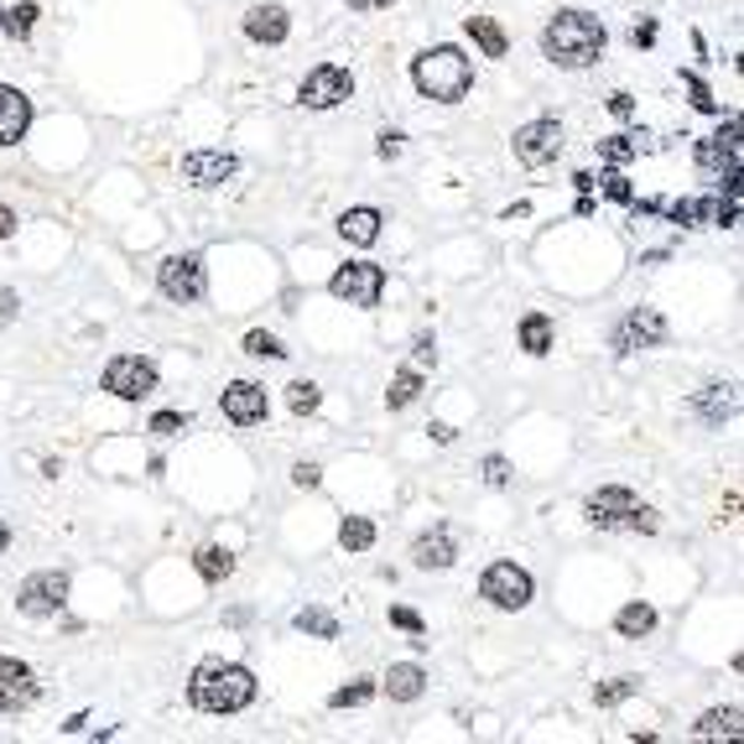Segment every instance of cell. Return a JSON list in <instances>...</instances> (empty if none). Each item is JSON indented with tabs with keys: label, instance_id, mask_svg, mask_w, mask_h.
<instances>
[{
	"label": "cell",
	"instance_id": "cell-1",
	"mask_svg": "<svg viewBox=\"0 0 744 744\" xmlns=\"http://www.w3.org/2000/svg\"><path fill=\"white\" fill-rule=\"evenodd\" d=\"M604 47H609V26L593 11H578V5H563L542 26V58L552 68H568V74L593 68V63L604 58Z\"/></svg>",
	"mask_w": 744,
	"mask_h": 744
},
{
	"label": "cell",
	"instance_id": "cell-2",
	"mask_svg": "<svg viewBox=\"0 0 744 744\" xmlns=\"http://www.w3.org/2000/svg\"><path fill=\"white\" fill-rule=\"evenodd\" d=\"M188 703L198 713H214V719H230V713H245L255 703V671L245 662H198L193 682H188Z\"/></svg>",
	"mask_w": 744,
	"mask_h": 744
},
{
	"label": "cell",
	"instance_id": "cell-3",
	"mask_svg": "<svg viewBox=\"0 0 744 744\" xmlns=\"http://www.w3.org/2000/svg\"><path fill=\"white\" fill-rule=\"evenodd\" d=\"M412 84L417 95L432 99V104H458L474 89V58L458 42H437V47L412 58Z\"/></svg>",
	"mask_w": 744,
	"mask_h": 744
},
{
	"label": "cell",
	"instance_id": "cell-4",
	"mask_svg": "<svg viewBox=\"0 0 744 744\" xmlns=\"http://www.w3.org/2000/svg\"><path fill=\"white\" fill-rule=\"evenodd\" d=\"M157 292L177 308H188V302H203L209 292V266H203V255L198 251H182V255H167L157 266Z\"/></svg>",
	"mask_w": 744,
	"mask_h": 744
},
{
	"label": "cell",
	"instance_id": "cell-5",
	"mask_svg": "<svg viewBox=\"0 0 744 744\" xmlns=\"http://www.w3.org/2000/svg\"><path fill=\"white\" fill-rule=\"evenodd\" d=\"M479 599L495 609H506V614H515V609H526L531 599H536V578H531L521 563H490L485 578H479Z\"/></svg>",
	"mask_w": 744,
	"mask_h": 744
},
{
	"label": "cell",
	"instance_id": "cell-6",
	"mask_svg": "<svg viewBox=\"0 0 744 744\" xmlns=\"http://www.w3.org/2000/svg\"><path fill=\"white\" fill-rule=\"evenodd\" d=\"M68 588H74V578L63 568H42V573H32V578H21L16 609L26 620H53V614H63V604H68Z\"/></svg>",
	"mask_w": 744,
	"mask_h": 744
},
{
	"label": "cell",
	"instance_id": "cell-7",
	"mask_svg": "<svg viewBox=\"0 0 744 744\" xmlns=\"http://www.w3.org/2000/svg\"><path fill=\"white\" fill-rule=\"evenodd\" d=\"M329 292L338 302H349V308H380V297H386V266H375V260H344L329 276Z\"/></svg>",
	"mask_w": 744,
	"mask_h": 744
},
{
	"label": "cell",
	"instance_id": "cell-8",
	"mask_svg": "<svg viewBox=\"0 0 744 744\" xmlns=\"http://www.w3.org/2000/svg\"><path fill=\"white\" fill-rule=\"evenodd\" d=\"M157 365L146 359V354H115L104 375H99V386L115 396V401H146V396L157 391Z\"/></svg>",
	"mask_w": 744,
	"mask_h": 744
},
{
	"label": "cell",
	"instance_id": "cell-9",
	"mask_svg": "<svg viewBox=\"0 0 744 744\" xmlns=\"http://www.w3.org/2000/svg\"><path fill=\"white\" fill-rule=\"evenodd\" d=\"M354 95V74L344 63H318L308 68V79L297 84V104L302 110H338Z\"/></svg>",
	"mask_w": 744,
	"mask_h": 744
},
{
	"label": "cell",
	"instance_id": "cell-10",
	"mask_svg": "<svg viewBox=\"0 0 744 744\" xmlns=\"http://www.w3.org/2000/svg\"><path fill=\"white\" fill-rule=\"evenodd\" d=\"M692 157H698L703 173H719V182H724L729 193H740V120H724L719 136L692 146Z\"/></svg>",
	"mask_w": 744,
	"mask_h": 744
},
{
	"label": "cell",
	"instance_id": "cell-11",
	"mask_svg": "<svg viewBox=\"0 0 744 744\" xmlns=\"http://www.w3.org/2000/svg\"><path fill=\"white\" fill-rule=\"evenodd\" d=\"M609 344H614V354L662 349V344H666V318H662V308H630V313L614 323Z\"/></svg>",
	"mask_w": 744,
	"mask_h": 744
},
{
	"label": "cell",
	"instance_id": "cell-12",
	"mask_svg": "<svg viewBox=\"0 0 744 744\" xmlns=\"http://www.w3.org/2000/svg\"><path fill=\"white\" fill-rule=\"evenodd\" d=\"M510 152H515L521 167H547V162L563 157V125H557L552 115L526 120V125L510 136Z\"/></svg>",
	"mask_w": 744,
	"mask_h": 744
},
{
	"label": "cell",
	"instance_id": "cell-13",
	"mask_svg": "<svg viewBox=\"0 0 744 744\" xmlns=\"http://www.w3.org/2000/svg\"><path fill=\"white\" fill-rule=\"evenodd\" d=\"M219 407H224V417L235 427H260L271 417V396H266V386H255V380H235V386H224Z\"/></svg>",
	"mask_w": 744,
	"mask_h": 744
},
{
	"label": "cell",
	"instance_id": "cell-14",
	"mask_svg": "<svg viewBox=\"0 0 744 744\" xmlns=\"http://www.w3.org/2000/svg\"><path fill=\"white\" fill-rule=\"evenodd\" d=\"M240 173V157L235 152H214V146H198L182 157V182H193V188H224L230 177Z\"/></svg>",
	"mask_w": 744,
	"mask_h": 744
},
{
	"label": "cell",
	"instance_id": "cell-15",
	"mask_svg": "<svg viewBox=\"0 0 744 744\" xmlns=\"http://www.w3.org/2000/svg\"><path fill=\"white\" fill-rule=\"evenodd\" d=\"M37 671L26 662H16V656H0V713H21V708L37 703Z\"/></svg>",
	"mask_w": 744,
	"mask_h": 744
},
{
	"label": "cell",
	"instance_id": "cell-16",
	"mask_svg": "<svg viewBox=\"0 0 744 744\" xmlns=\"http://www.w3.org/2000/svg\"><path fill=\"white\" fill-rule=\"evenodd\" d=\"M630 506H635V495H630L625 485H604V490H593L584 500V515H588V526L620 531L625 526V515H630Z\"/></svg>",
	"mask_w": 744,
	"mask_h": 744
},
{
	"label": "cell",
	"instance_id": "cell-17",
	"mask_svg": "<svg viewBox=\"0 0 744 744\" xmlns=\"http://www.w3.org/2000/svg\"><path fill=\"white\" fill-rule=\"evenodd\" d=\"M240 26H245V37H251L255 47H281V42L292 37V16H287L281 5H251Z\"/></svg>",
	"mask_w": 744,
	"mask_h": 744
},
{
	"label": "cell",
	"instance_id": "cell-18",
	"mask_svg": "<svg viewBox=\"0 0 744 744\" xmlns=\"http://www.w3.org/2000/svg\"><path fill=\"white\" fill-rule=\"evenodd\" d=\"M412 563L422 573H448L453 563H458V542H453V531L448 526L422 531V536L412 542Z\"/></svg>",
	"mask_w": 744,
	"mask_h": 744
},
{
	"label": "cell",
	"instance_id": "cell-19",
	"mask_svg": "<svg viewBox=\"0 0 744 744\" xmlns=\"http://www.w3.org/2000/svg\"><path fill=\"white\" fill-rule=\"evenodd\" d=\"M32 131V99L16 84H0V146H16Z\"/></svg>",
	"mask_w": 744,
	"mask_h": 744
},
{
	"label": "cell",
	"instance_id": "cell-20",
	"mask_svg": "<svg viewBox=\"0 0 744 744\" xmlns=\"http://www.w3.org/2000/svg\"><path fill=\"white\" fill-rule=\"evenodd\" d=\"M734 386H724V380H708L703 391H692V417L703 422V427H724L729 417H734Z\"/></svg>",
	"mask_w": 744,
	"mask_h": 744
},
{
	"label": "cell",
	"instance_id": "cell-21",
	"mask_svg": "<svg viewBox=\"0 0 744 744\" xmlns=\"http://www.w3.org/2000/svg\"><path fill=\"white\" fill-rule=\"evenodd\" d=\"M380 692L391 698V703H417L422 692H427V671L417 662H396L386 677H380Z\"/></svg>",
	"mask_w": 744,
	"mask_h": 744
},
{
	"label": "cell",
	"instance_id": "cell-22",
	"mask_svg": "<svg viewBox=\"0 0 744 744\" xmlns=\"http://www.w3.org/2000/svg\"><path fill=\"white\" fill-rule=\"evenodd\" d=\"M380 209H370V203H359V209H344L338 214V235L349 240V245H375L380 240Z\"/></svg>",
	"mask_w": 744,
	"mask_h": 744
},
{
	"label": "cell",
	"instance_id": "cell-23",
	"mask_svg": "<svg viewBox=\"0 0 744 744\" xmlns=\"http://www.w3.org/2000/svg\"><path fill=\"white\" fill-rule=\"evenodd\" d=\"M464 32H469V42L485 53V58H506V53H510L506 26H500L495 16H464Z\"/></svg>",
	"mask_w": 744,
	"mask_h": 744
},
{
	"label": "cell",
	"instance_id": "cell-24",
	"mask_svg": "<svg viewBox=\"0 0 744 744\" xmlns=\"http://www.w3.org/2000/svg\"><path fill=\"white\" fill-rule=\"evenodd\" d=\"M740 729H744V713L729 703V708H708L703 719L692 724V734L698 740H740Z\"/></svg>",
	"mask_w": 744,
	"mask_h": 744
},
{
	"label": "cell",
	"instance_id": "cell-25",
	"mask_svg": "<svg viewBox=\"0 0 744 744\" xmlns=\"http://www.w3.org/2000/svg\"><path fill=\"white\" fill-rule=\"evenodd\" d=\"M614 630H620L625 641H646L651 630H656V609L635 599V604H625L620 614H614Z\"/></svg>",
	"mask_w": 744,
	"mask_h": 744
},
{
	"label": "cell",
	"instance_id": "cell-26",
	"mask_svg": "<svg viewBox=\"0 0 744 744\" xmlns=\"http://www.w3.org/2000/svg\"><path fill=\"white\" fill-rule=\"evenodd\" d=\"M193 568H198V578H203V584H219V578H230V573H235V552L198 547L193 552Z\"/></svg>",
	"mask_w": 744,
	"mask_h": 744
},
{
	"label": "cell",
	"instance_id": "cell-27",
	"mask_svg": "<svg viewBox=\"0 0 744 744\" xmlns=\"http://www.w3.org/2000/svg\"><path fill=\"white\" fill-rule=\"evenodd\" d=\"M521 349H526L531 359H542V354L552 349V318L547 313H526V318H521Z\"/></svg>",
	"mask_w": 744,
	"mask_h": 744
},
{
	"label": "cell",
	"instance_id": "cell-28",
	"mask_svg": "<svg viewBox=\"0 0 744 744\" xmlns=\"http://www.w3.org/2000/svg\"><path fill=\"white\" fill-rule=\"evenodd\" d=\"M338 547L344 552H370L375 547V521L370 515H344V521H338Z\"/></svg>",
	"mask_w": 744,
	"mask_h": 744
},
{
	"label": "cell",
	"instance_id": "cell-29",
	"mask_svg": "<svg viewBox=\"0 0 744 744\" xmlns=\"http://www.w3.org/2000/svg\"><path fill=\"white\" fill-rule=\"evenodd\" d=\"M417 396H422V370H396L391 386H386V407H391V412H407Z\"/></svg>",
	"mask_w": 744,
	"mask_h": 744
},
{
	"label": "cell",
	"instance_id": "cell-30",
	"mask_svg": "<svg viewBox=\"0 0 744 744\" xmlns=\"http://www.w3.org/2000/svg\"><path fill=\"white\" fill-rule=\"evenodd\" d=\"M292 625L302 630V635H318V641H338V620H333L329 609H318V604L297 609V614H292Z\"/></svg>",
	"mask_w": 744,
	"mask_h": 744
},
{
	"label": "cell",
	"instance_id": "cell-31",
	"mask_svg": "<svg viewBox=\"0 0 744 744\" xmlns=\"http://www.w3.org/2000/svg\"><path fill=\"white\" fill-rule=\"evenodd\" d=\"M641 152H646V131H641V136H604V141H599V157L614 162V167L635 162Z\"/></svg>",
	"mask_w": 744,
	"mask_h": 744
},
{
	"label": "cell",
	"instance_id": "cell-32",
	"mask_svg": "<svg viewBox=\"0 0 744 744\" xmlns=\"http://www.w3.org/2000/svg\"><path fill=\"white\" fill-rule=\"evenodd\" d=\"M37 5H32V0H21L16 11H0V32H5V37H16V42H26L32 37V26H37Z\"/></svg>",
	"mask_w": 744,
	"mask_h": 744
},
{
	"label": "cell",
	"instance_id": "cell-33",
	"mask_svg": "<svg viewBox=\"0 0 744 744\" xmlns=\"http://www.w3.org/2000/svg\"><path fill=\"white\" fill-rule=\"evenodd\" d=\"M318 407H323V391H318L313 380H292L287 386V412L292 417H313Z\"/></svg>",
	"mask_w": 744,
	"mask_h": 744
},
{
	"label": "cell",
	"instance_id": "cell-34",
	"mask_svg": "<svg viewBox=\"0 0 744 744\" xmlns=\"http://www.w3.org/2000/svg\"><path fill=\"white\" fill-rule=\"evenodd\" d=\"M635 692H641V677H614V682L593 687V703H599V708H620L625 698H635Z\"/></svg>",
	"mask_w": 744,
	"mask_h": 744
},
{
	"label": "cell",
	"instance_id": "cell-35",
	"mask_svg": "<svg viewBox=\"0 0 744 744\" xmlns=\"http://www.w3.org/2000/svg\"><path fill=\"white\" fill-rule=\"evenodd\" d=\"M666 214H671V224H682V230H698V224L713 214V198H682V203H671Z\"/></svg>",
	"mask_w": 744,
	"mask_h": 744
},
{
	"label": "cell",
	"instance_id": "cell-36",
	"mask_svg": "<svg viewBox=\"0 0 744 744\" xmlns=\"http://www.w3.org/2000/svg\"><path fill=\"white\" fill-rule=\"evenodd\" d=\"M375 692H380V682H370V677H354L349 687H338V692H333L329 708H365Z\"/></svg>",
	"mask_w": 744,
	"mask_h": 744
},
{
	"label": "cell",
	"instance_id": "cell-37",
	"mask_svg": "<svg viewBox=\"0 0 744 744\" xmlns=\"http://www.w3.org/2000/svg\"><path fill=\"white\" fill-rule=\"evenodd\" d=\"M245 354H255V359H287V344L266 329H251L245 333Z\"/></svg>",
	"mask_w": 744,
	"mask_h": 744
},
{
	"label": "cell",
	"instance_id": "cell-38",
	"mask_svg": "<svg viewBox=\"0 0 744 744\" xmlns=\"http://www.w3.org/2000/svg\"><path fill=\"white\" fill-rule=\"evenodd\" d=\"M620 531H635V536H656V531H662V515H656L651 506H641V500H635V506H630V515H625V526H620Z\"/></svg>",
	"mask_w": 744,
	"mask_h": 744
},
{
	"label": "cell",
	"instance_id": "cell-39",
	"mask_svg": "<svg viewBox=\"0 0 744 744\" xmlns=\"http://www.w3.org/2000/svg\"><path fill=\"white\" fill-rule=\"evenodd\" d=\"M682 89H687V95H692V110H703V115H719V99H713V89H708V84L698 79L692 68H687V74H682Z\"/></svg>",
	"mask_w": 744,
	"mask_h": 744
},
{
	"label": "cell",
	"instance_id": "cell-40",
	"mask_svg": "<svg viewBox=\"0 0 744 744\" xmlns=\"http://www.w3.org/2000/svg\"><path fill=\"white\" fill-rule=\"evenodd\" d=\"M391 625L407 630V635H427V620H422L417 609H407V604H391Z\"/></svg>",
	"mask_w": 744,
	"mask_h": 744
},
{
	"label": "cell",
	"instance_id": "cell-41",
	"mask_svg": "<svg viewBox=\"0 0 744 744\" xmlns=\"http://www.w3.org/2000/svg\"><path fill=\"white\" fill-rule=\"evenodd\" d=\"M599 182H604V198H609V203H635V188L625 182V173H604Z\"/></svg>",
	"mask_w": 744,
	"mask_h": 744
},
{
	"label": "cell",
	"instance_id": "cell-42",
	"mask_svg": "<svg viewBox=\"0 0 744 744\" xmlns=\"http://www.w3.org/2000/svg\"><path fill=\"white\" fill-rule=\"evenodd\" d=\"M292 485H297V490H318V485H323V469H318L313 458H297V464H292Z\"/></svg>",
	"mask_w": 744,
	"mask_h": 744
},
{
	"label": "cell",
	"instance_id": "cell-43",
	"mask_svg": "<svg viewBox=\"0 0 744 744\" xmlns=\"http://www.w3.org/2000/svg\"><path fill=\"white\" fill-rule=\"evenodd\" d=\"M401 146H407V136H401V131H380V136H375V157L396 162V157H401Z\"/></svg>",
	"mask_w": 744,
	"mask_h": 744
},
{
	"label": "cell",
	"instance_id": "cell-44",
	"mask_svg": "<svg viewBox=\"0 0 744 744\" xmlns=\"http://www.w3.org/2000/svg\"><path fill=\"white\" fill-rule=\"evenodd\" d=\"M412 359H417V370L437 365V338H432V333H417L412 338Z\"/></svg>",
	"mask_w": 744,
	"mask_h": 744
},
{
	"label": "cell",
	"instance_id": "cell-45",
	"mask_svg": "<svg viewBox=\"0 0 744 744\" xmlns=\"http://www.w3.org/2000/svg\"><path fill=\"white\" fill-rule=\"evenodd\" d=\"M485 485H490V490H506V485H510V464L500 458V453H490V458H485Z\"/></svg>",
	"mask_w": 744,
	"mask_h": 744
},
{
	"label": "cell",
	"instance_id": "cell-46",
	"mask_svg": "<svg viewBox=\"0 0 744 744\" xmlns=\"http://www.w3.org/2000/svg\"><path fill=\"white\" fill-rule=\"evenodd\" d=\"M713 224H719V230H734V224H740V203H734V193L729 198H719V203H713Z\"/></svg>",
	"mask_w": 744,
	"mask_h": 744
},
{
	"label": "cell",
	"instance_id": "cell-47",
	"mask_svg": "<svg viewBox=\"0 0 744 744\" xmlns=\"http://www.w3.org/2000/svg\"><path fill=\"white\" fill-rule=\"evenodd\" d=\"M182 427H188V417L182 412H157L152 417V432H157V437H177Z\"/></svg>",
	"mask_w": 744,
	"mask_h": 744
},
{
	"label": "cell",
	"instance_id": "cell-48",
	"mask_svg": "<svg viewBox=\"0 0 744 744\" xmlns=\"http://www.w3.org/2000/svg\"><path fill=\"white\" fill-rule=\"evenodd\" d=\"M21 318V297H16V287H0V329H11Z\"/></svg>",
	"mask_w": 744,
	"mask_h": 744
},
{
	"label": "cell",
	"instance_id": "cell-49",
	"mask_svg": "<svg viewBox=\"0 0 744 744\" xmlns=\"http://www.w3.org/2000/svg\"><path fill=\"white\" fill-rule=\"evenodd\" d=\"M604 104H609V115H614V120H630V115H635V99H630L625 89H614Z\"/></svg>",
	"mask_w": 744,
	"mask_h": 744
},
{
	"label": "cell",
	"instance_id": "cell-50",
	"mask_svg": "<svg viewBox=\"0 0 744 744\" xmlns=\"http://www.w3.org/2000/svg\"><path fill=\"white\" fill-rule=\"evenodd\" d=\"M630 42H635V47H656V21H641V26L630 32Z\"/></svg>",
	"mask_w": 744,
	"mask_h": 744
},
{
	"label": "cell",
	"instance_id": "cell-51",
	"mask_svg": "<svg viewBox=\"0 0 744 744\" xmlns=\"http://www.w3.org/2000/svg\"><path fill=\"white\" fill-rule=\"evenodd\" d=\"M344 5H349V11H359V16H365V11H391L396 0H344Z\"/></svg>",
	"mask_w": 744,
	"mask_h": 744
},
{
	"label": "cell",
	"instance_id": "cell-52",
	"mask_svg": "<svg viewBox=\"0 0 744 744\" xmlns=\"http://www.w3.org/2000/svg\"><path fill=\"white\" fill-rule=\"evenodd\" d=\"M11 235H16V209L0 203V240H11Z\"/></svg>",
	"mask_w": 744,
	"mask_h": 744
},
{
	"label": "cell",
	"instance_id": "cell-53",
	"mask_svg": "<svg viewBox=\"0 0 744 744\" xmlns=\"http://www.w3.org/2000/svg\"><path fill=\"white\" fill-rule=\"evenodd\" d=\"M427 432H432V443H443V448H448L453 437H458V432H453V427H448V422H432V427H427Z\"/></svg>",
	"mask_w": 744,
	"mask_h": 744
},
{
	"label": "cell",
	"instance_id": "cell-54",
	"mask_svg": "<svg viewBox=\"0 0 744 744\" xmlns=\"http://www.w3.org/2000/svg\"><path fill=\"white\" fill-rule=\"evenodd\" d=\"M84 724H89V713H74V719L63 724V734H84Z\"/></svg>",
	"mask_w": 744,
	"mask_h": 744
},
{
	"label": "cell",
	"instance_id": "cell-55",
	"mask_svg": "<svg viewBox=\"0 0 744 744\" xmlns=\"http://www.w3.org/2000/svg\"><path fill=\"white\" fill-rule=\"evenodd\" d=\"M5 552H11V526L0 521V557H5Z\"/></svg>",
	"mask_w": 744,
	"mask_h": 744
},
{
	"label": "cell",
	"instance_id": "cell-56",
	"mask_svg": "<svg viewBox=\"0 0 744 744\" xmlns=\"http://www.w3.org/2000/svg\"><path fill=\"white\" fill-rule=\"evenodd\" d=\"M0 11H5V5H0Z\"/></svg>",
	"mask_w": 744,
	"mask_h": 744
}]
</instances>
